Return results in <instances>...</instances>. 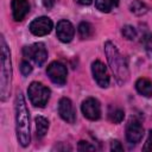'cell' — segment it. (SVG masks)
I'll return each mask as SVG.
<instances>
[{"label": "cell", "instance_id": "d4e9b609", "mask_svg": "<svg viewBox=\"0 0 152 152\" xmlns=\"http://www.w3.org/2000/svg\"><path fill=\"white\" fill-rule=\"evenodd\" d=\"M110 150L114 151V152H115V151L121 152V151H124V147H122V145H121L120 141H118V140H113L112 144H110Z\"/></svg>", "mask_w": 152, "mask_h": 152}, {"label": "cell", "instance_id": "5bb4252c", "mask_svg": "<svg viewBox=\"0 0 152 152\" xmlns=\"http://www.w3.org/2000/svg\"><path fill=\"white\" fill-rule=\"evenodd\" d=\"M135 88L138 90L139 94H141L142 96L146 97H151L152 96V82L145 77L139 78L135 82Z\"/></svg>", "mask_w": 152, "mask_h": 152}, {"label": "cell", "instance_id": "484cf974", "mask_svg": "<svg viewBox=\"0 0 152 152\" xmlns=\"http://www.w3.org/2000/svg\"><path fill=\"white\" fill-rule=\"evenodd\" d=\"M43 4H44V6H45V7L51 8V7H52V5H53V0H43Z\"/></svg>", "mask_w": 152, "mask_h": 152}, {"label": "cell", "instance_id": "277c9868", "mask_svg": "<svg viewBox=\"0 0 152 152\" xmlns=\"http://www.w3.org/2000/svg\"><path fill=\"white\" fill-rule=\"evenodd\" d=\"M30 101L36 107L43 108L50 99V89L39 82H32L27 88Z\"/></svg>", "mask_w": 152, "mask_h": 152}, {"label": "cell", "instance_id": "d6986e66", "mask_svg": "<svg viewBox=\"0 0 152 152\" xmlns=\"http://www.w3.org/2000/svg\"><path fill=\"white\" fill-rule=\"evenodd\" d=\"M108 116L113 124H120L125 118V112L121 108H113L109 110Z\"/></svg>", "mask_w": 152, "mask_h": 152}, {"label": "cell", "instance_id": "6da1fadb", "mask_svg": "<svg viewBox=\"0 0 152 152\" xmlns=\"http://www.w3.org/2000/svg\"><path fill=\"white\" fill-rule=\"evenodd\" d=\"M15 132L17 139L23 147L28 146L31 135H30V115L26 107L24 95L21 93L17 94L15 97Z\"/></svg>", "mask_w": 152, "mask_h": 152}, {"label": "cell", "instance_id": "4fadbf2b", "mask_svg": "<svg viewBox=\"0 0 152 152\" xmlns=\"http://www.w3.org/2000/svg\"><path fill=\"white\" fill-rule=\"evenodd\" d=\"M12 14L15 21H21L30 12V4L27 0H12Z\"/></svg>", "mask_w": 152, "mask_h": 152}, {"label": "cell", "instance_id": "7c38bea8", "mask_svg": "<svg viewBox=\"0 0 152 152\" xmlns=\"http://www.w3.org/2000/svg\"><path fill=\"white\" fill-rule=\"evenodd\" d=\"M57 37L61 42L63 43H69L72 40L74 34H75V28L69 20H59L57 23V28H56Z\"/></svg>", "mask_w": 152, "mask_h": 152}, {"label": "cell", "instance_id": "ffe728a7", "mask_svg": "<svg viewBox=\"0 0 152 152\" xmlns=\"http://www.w3.org/2000/svg\"><path fill=\"white\" fill-rule=\"evenodd\" d=\"M141 42H142V44H144V46H145L147 53L152 57V34L148 33V32H147L146 34H144Z\"/></svg>", "mask_w": 152, "mask_h": 152}, {"label": "cell", "instance_id": "52a82bcc", "mask_svg": "<svg viewBox=\"0 0 152 152\" xmlns=\"http://www.w3.org/2000/svg\"><path fill=\"white\" fill-rule=\"evenodd\" d=\"M52 20L48 17H39V18H36L34 20L31 21L28 28L31 31L32 34L34 36H45L48 33L51 32L52 30Z\"/></svg>", "mask_w": 152, "mask_h": 152}, {"label": "cell", "instance_id": "603a6c76", "mask_svg": "<svg viewBox=\"0 0 152 152\" xmlns=\"http://www.w3.org/2000/svg\"><path fill=\"white\" fill-rule=\"evenodd\" d=\"M77 150H78V151H94V150H95V146L90 145V144H89V142H87V141L81 140V141L78 142Z\"/></svg>", "mask_w": 152, "mask_h": 152}, {"label": "cell", "instance_id": "8fae6325", "mask_svg": "<svg viewBox=\"0 0 152 152\" xmlns=\"http://www.w3.org/2000/svg\"><path fill=\"white\" fill-rule=\"evenodd\" d=\"M58 113L61 115V118L69 122V124H74L76 120V114H75V109L74 106L71 103V101L68 97H62L58 102Z\"/></svg>", "mask_w": 152, "mask_h": 152}, {"label": "cell", "instance_id": "4316f807", "mask_svg": "<svg viewBox=\"0 0 152 152\" xmlns=\"http://www.w3.org/2000/svg\"><path fill=\"white\" fill-rule=\"evenodd\" d=\"M75 1L78 2V4H81V5H90L93 0H75Z\"/></svg>", "mask_w": 152, "mask_h": 152}, {"label": "cell", "instance_id": "e0dca14e", "mask_svg": "<svg viewBox=\"0 0 152 152\" xmlns=\"http://www.w3.org/2000/svg\"><path fill=\"white\" fill-rule=\"evenodd\" d=\"M93 32H94V28L93 26L87 23V21H82L80 25H78V34L81 38L86 39V38H89L93 36Z\"/></svg>", "mask_w": 152, "mask_h": 152}, {"label": "cell", "instance_id": "44dd1931", "mask_svg": "<svg viewBox=\"0 0 152 152\" xmlns=\"http://www.w3.org/2000/svg\"><path fill=\"white\" fill-rule=\"evenodd\" d=\"M122 34H124L125 38L132 40V39L135 38L137 31H135V28H134L133 26H131V25H125V26L122 27Z\"/></svg>", "mask_w": 152, "mask_h": 152}, {"label": "cell", "instance_id": "7a4b0ae2", "mask_svg": "<svg viewBox=\"0 0 152 152\" xmlns=\"http://www.w3.org/2000/svg\"><path fill=\"white\" fill-rule=\"evenodd\" d=\"M104 53L107 56L108 64L114 74L115 80L120 84H124L129 76V71L125 57L119 52V50L112 42L104 43Z\"/></svg>", "mask_w": 152, "mask_h": 152}, {"label": "cell", "instance_id": "8992f818", "mask_svg": "<svg viewBox=\"0 0 152 152\" xmlns=\"http://www.w3.org/2000/svg\"><path fill=\"white\" fill-rule=\"evenodd\" d=\"M46 74L49 78L58 86H64L66 82V75H68L66 66L61 62L55 61L50 63L49 66L46 68Z\"/></svg>", "mask_w": 152, "mask_h": 152}, {"label": "cell", "instance_id": "30bf717a", "mask_svg": "<svg viewBox=\"0 0 152 152\" xmlns=\"http://www.w3.org/2000/svg\"><path fill=\"white\" fill-rule=\"evenodd\" d=\"M144 134V128L141 126V122L137 119H131L126 127V138L128 142L137 144L141 140Z\"/></svg>", "mask_w": 152, "mask_h": 152}, {"label": "cell", "instance_id": "3957f363", "mask_svg": "<svg viewBox=\"0 0 152 152\" xmlns=\"http://www.w3.org/2000/svg\"><path fill=\"white\" fill-rule=\"evenodd\" d=\"M1 44V76H0V99L6 101L11 91L12 82V63H11V52L6 44L4 36L0 38Z\"/></svg>", "mask_w": 152, "mask_h": 152}, {"label": "cell", "instance_id": "5b68a950", "mask_svg": "<svg viewBox=\"0 0 152 152\" xmlns=\"http://www.w3.org/2000/svg\"><path fill=\"white\" fill-rule=\"evenodd\" d=\"M23 53L26 58L33 61L38 66L43 65L48 58V51L43 43H34L32 45L25 46L23 49Z\"/></svg>", "mask_w": 152, "mask_h": 152}, {"label": "cell", "instance_id": "2e32d148", "mask_svg": "<svg viewBox=\"0 0 152 152\" xmlns=\"http://www.w3.org/2000/svg\"><path fill=\"white\" fill-rule=\"evenodd\" d=\"M36 121V129H37V137L38 138H43L49 128V121L44 118V116H37L34 119Z\"/></svg>", "mask_w": 152, "mask_h": 152}, {"label": "cell", "instance_id": "9a60e30c", "mask_svg": "<svg viewBox=\"0 0 152 152\" xmlns=\"http://www.w3.org/2000/svg\"><path fill=\"white\" fill-rule=\"evenodd\" d=\"M119 4V0H95V6L99 11L108 13L114 7H116Z\"/></svg>", "mask_w": 152, "mask_h": 152}, {"label": "cell", "instance_id": "cb8c5ba5", "mask_svg": "<svg viewBox=\"0 0 152 152\" xmlns=\"http://www.w3.org/2000/svg\"><path fill=\"white\" fill-rule=\"evenodd\" d=\"M142 150L144 151H151L152 150V131L148 132V138H147L145 145L142 146Z\"/></svg>", "mask_w": 152, "mask_h": 152}, {"label": "cell", "instance_id": "9c48e42d", "mask_svg": "<svg viewBox=\"0 0 152 152\" xmlns=\"http://www.w3.org/2000/svg\"><path fill=\"white\" fill-rule=\"evenodd\" d=\"M91 71H93L94 80L96 81V83L100 87L107 88L109 86V74H108V70H107L106 65L101 61L93 62V64H91Z\"/></svg>", "mask_w": 152, "mask_h": 152}, {"label": "cell", "instance_id": "ac0fdd59", "mask_svg": "<svg viewBox=\"0 0 152 152\" xmlns=\"http://www.w3.org/2000/svg\"><path fill=\"white\" fill-rule=\"evenodd\" d=\"M129 8H131V12L134 13L135 15H142L147 12V6L141 0H134L131 4Z\"/></svg>", "mask_w": 152, "mask_h": 152}, {"label": "cell", "instance_id": "7402d4cb", "mask_svg": "<svg viewBox=\"0 0 152 152\" xmlns=\"http://www.w3.org/2000/svg\"><path fill=\"white\" fill-rule=\"evenodd\" d=\"M20 71H21V74H23L24 76H27L28 74L32 72V66H31V64H30L28 62H26V61L21 62V64H20Z\"/></svg>", "mask_w": 152, "mask_h": 152}, {"label": "cell", "instance_id": "ba28073f", "mask_svg": "<svg viewBox=\"0 0 152 152\" xmlns=\"http://www.w3.org/2000/svg\"><path fill=\"white\" fill-rule=\"evenodd\" d=\"M83 115L89 120H97L101 116V106L100 102L94 97H88L82 102L81 106Z\"/></svg>", "mask_w": 152, "mask_h": 152}]
</instances>
